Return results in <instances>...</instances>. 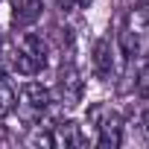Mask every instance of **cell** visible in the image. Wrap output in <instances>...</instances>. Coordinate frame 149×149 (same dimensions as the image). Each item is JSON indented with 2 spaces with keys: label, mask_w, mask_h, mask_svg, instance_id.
<instances>
[{
  "label": "cell",
  "mask_w": 149,
  "mask_h": 149,
  "mask_svg": "<svg viewBox=\"0 0 149 149\" xmlns=\"http://www.w3.org/2000/svg\"><path fill=\"white\" fill-rule=\"evenodd\" d=\"M56 94H58V102L73 108V105H79L82 100V79H79V73L73 64H64L58 70V82H56Z\"/></svg>",
  "instance_id": "cell-5"
},
{
  "label": "cell",
  "mask_w": 149,
  "mask_h": 149,
  "mask_svg": "<svg viewBox=\"0 0 149 149\" xmlns=\"http://www.w3.org/2000/svg\"><path fill=\"white\" fill-rule=\"evenodd\" d=\"M38 18H41V0H18L15 3V12H12L15 26H32Z\"/></svg>",
  "instance_id": "cell-8"
},
{
  "label": "cell",
  "mask_w": 149,
  "mask_h": 149,
  "mask_svg": "<svg viewBox=\"0 0 149 149\" xmlns=\"http://www.w3.org/2000/svg\"><path fill=\"white\" fill-rule=\"evenodd\" d=\"M140 126H143V132H146V137H149V108L140 114Z\"/></svg>",
  "instance_id": "cell-12"
},
{
  "label": "cell",
  "mask_w": 149,
  "mask_h": 149,
  "mask_svg": "<svg viewBox=\"0 0 149 149\" xmlns=\"http://www.w3.org/2000/svg\"><path fill=\"white\" fill-rule=\"evenodd\" d=\"M53 105V91L38 85V82H26L21 88V111L26 120H41Z\"/></svg>",
  "instance_id": "cell-4"
},
{
  "label": "cell",
  "mask_w": 149,
  "mask_h": 149,
  "mask_svg": "<svg viewBox=\"0 0 149 149\" xmlns=\"http://www.w3.org/2000/svg\"><path fill=\"white\" fill-rule=\"evenodd\" d=\"M91 67L100 79H111L114 76V47L108 38H97L91 47Z\"/></svg>",
  "instance_id": "cell-6"
},
{
  "label": "cell",
  "mask_w": 149,
  "mask_h": 149,
  "mask_svg": "<svg viewBox=\"0 0 149 149\" xmlns=\"http://www.w3.org/2000/svg\"><path fill=\"white\" fill-rule=\"evenodd\" d=\"M61 3H64V0H61ZM94 3V0H67V6H76V9H88Z\"/></svg>",
  "instance_id": "cell-11"
},
{
  "label": "cell",
  "mask_w": 149,
  "mask_h": 149,
  "mask_svg": "<svg viewBox=\"0 0 149 149\" xmlns=\"http://www.w3.org/2000/svg\"><path fill=\"white\" fill-rule=\"evenodd\" d=\"M134 88L140 97H149V56H143V64L134 73Z\"/></svg>",
  "instance_id": "cell-10"
},
{
  "label": "cell",
  "mask_w": 149,
  "mask_h": 149,
  "mask_svg": "<svg viewBox=\"0 0 149 149\" xmlns=\"http://www.w3.org/2000/svg\"><path fill=\"white\" fill-rule=\"evenodd\" d=\"M53 134V146H88V134L82 132V126L76 120H61L50 129Z\"/></svg>",
  "instance_id": "cell-7"
},
{
  "label": "cell",
  "mask_w": 149,
  "mask_h": 149,
  "mask_svg": "<svg viewBox=\"0 0 149 149\" xmlns=\"http://www.w3.org/2000/svg\"><path fill=\"white\" fill-rule=\"evenodd\" d=\"M88 123L97 129V143L100 146H120L123 143V120L111 105H91L88 108Z\"/></svg>",
  "instance_id": "cell-3"
},
{
  "label": "cell",
  "mask_w": 149,
  "mask_h": 149,
  "mask_svg": "<svg viewBox=\"0 0 149 149\" xmlns=\"http://www.w3.org/2000/svg\"><path fill=\"white\" fill-rule=\"evenodd\" d=\"M117 41H120V50H123V56L129 61L149 56V9L146 6L132 9L123 18V26H120Z\"/></svg>",
  "instance_id": "cell-2"
},
{
  "label": "cell",
  "mask_w": 149,
  "mask_h": 149,
  "mask_svg": "<svg viewBox=\"0 0 149 149\" xmlns=\"http://www.w3.org/2000/svg\"><path fill=\"white\" fill-rule=\"evenodd\" d=\"M47 56H50L47 41L38 32H21L9 47V67L24 76H35L47 67Z\"/></svg>",
  "instance_id": "cell-1"
},
{
  "label": "cell",
  "mask_w": 149,
  "mask_h": 149,
  "mask_svg": "<svg viewBox=\"0 0 149 149\" xmlns=\"http://www.w3.org/2000/svg\"><path fill=\"white\" fill-rule=\"evenodd\" d=\"M15 105H18V94H15V88L6 82V76H0V120L9 117V114L15 111Z\"/></svg>",
  "instance_id": "cell-9"
}]
</instances>
